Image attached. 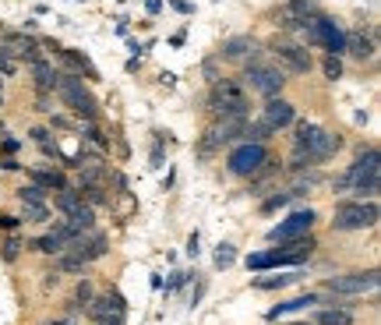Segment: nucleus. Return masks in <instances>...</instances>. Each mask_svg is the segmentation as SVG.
Returning a JSON list of instances; mask_svg holds the SVG:
<instances>
[{"label":"nucleus","mask_w":381,"mask_h":325,"mask_svg":"<svg viewBox=\"0 0 381 325\" xmlns=\"http://www.w3.org/2000/svg\"><path fill=\"white\" fill-rule=\"evenodd\" d=\"M339 135L318 128V124H296V135H293V166H314V163H325L339 152Z\"/></svg>","instance_id":"1"},{"label":"nucleus","mask_w":381,"mask_h":325,"mask_svg":"<svg viewBox=\"0 0 381 325\" xmlns=\"http://www.w3.org/2000/svg\"><path fill=\"white\" fill-rule=\"evenodd\" d=\"M377 188H381V180H377V149L374 145L370 149H360L356 163L342 177H335V191H353L360 198H374Z\"/></svg>","instance_id":"2"},{"label":"nucleus","mask_w":381,"mask_h":325,"mask_svg":"<svg viewBox=\"0 0 381 325\" xmlns=\"http://www.w3.org/2000/svg\"><path fill=\"white\" fill-rule=\"evenodd\" d=\"M208 106L216 121H247V96L233 78H216Z\"/></svg>","instance_id":"3"},{"label":"nucleus","mask_w":381,"mask_h":325,"mask_svg":"<svg viewBox=\"0 0 381 325\" xmlns=\"http://www.w3.org/2000/svg\"><path fill=\"white\" fill-rule=\"evenodd\" d=\"M57 96L64 99V106H71V114L75 117H82V121H96V110H99V103H96V96L82 85V75H57Z\"/></svg>","instance_id":"4"},{"label":"nucleus","mask_w":381,"mask_h":325,"mask_svg":"<svg viewBox=\"0 0 381 325\" xmlns=\"http://www.w3.org/2000/svg\"><path fill=\"white\" fill-rule=\"evenodd\" d=\"M265 163H268V152H265V145H258V142H240V145L226 156V166H230L233 177H258Z\"/></svg>","instance_id":"5"},{"label":"nucleus","mask_w":381,"mask_h":325,"mask_svg":"<svg viewBox=\"0 0 381 325\" xmlns=\"http://www.w3.org/2000/svg\"><path fill=\"white\" fill-rule=\"evenodd\" d=\"M304 36H307V43L311 47H325L332 57H339V54H346V32L335 25V22H328V18H311L307 25H304Z\"/></svg>","instance_id":"6"},{"label":"nucleus","mask_w":381,"mask_h":325,"mask_svg":"<svg viewBox=\"0 0 381 325\" xmlns=\"http://www.w3.org/2000/svg\"><path fill=\"white\" fill-rule=\"evenodd\" d=\"M377 223V205L374 202H342L335 205V219H332V230H363V226H374Z\"/></svg>","instance_id":"7"},{"label":"nucleus","mask_w":381,"mask_h":325,"mask_svg":"<svg viewBox=\"0 0 381 325\" xmlns=\"http://www.w3.org/2000/svg\"><path fill=\"white\" fill-rule=\"evenodd\" d=\"M377 283H381L377 269H367V272H346V276H332L325 286H328L332 293H339V297H353V293H370V290H377Z\"/></svg>","instance_id":"8"},{"label":"nucleus","mask_w":381,"mask_h":325,"mask_svg":"<svg viewBox=\"0 0 381 325\" xmlns=\"http://www.w3.org/2000/svg\"><path fill=\"white\" fill-rule=\"evenodd\" d=\"M244 78H247V85H251L254 92H261L265 99L279 96V92H282V85H286L282 71H275V68H265V64H258V61H251V64H247Z\"/></svg>","instance_id":"9"},{"label":"nucleus","mask_w":381,"mask_h":325,"mask_svg":"<svg viewBox=\"0 0 381 325\" xmlns=\"http://www.w3.org/2000/svg\"><path fill=\"white\" fill-rule=\"evenodd\" d=\"M0 57L36 61V57H39V39H32V36H25V32H0Z\"/></svg>","instance_id":"10"},{"label":"nucleus","mask_w":381,"mask_h":325,"mask_svg":"<svg viewBox=\"0 0 381 325\" xmlns=\"http://www.w3.org/2000/svg\"><path fill=\"white\" fill-rule=\"evenodd\" d=\"M314 219H318V216H314V209H300V212H293L289 219H282L279 226H272V230H268V237H272V240H279V244H282V240H293V237H307V233H311V226H314Z\"/></svg>","instance_id":"11"},{"label":"nucleus","mask_w":381,"mask_h":325,"mask_svg":"<svg viewBox=\"0 0 381 325\" xmlns=\"http://www.w3.org/2000/svg\"><path fill=\"white\" fill-rule=\"evenodd\" d=\"M321 11H318V4H311V0H286V4L275 11V18H279V25L282 29H304L311 18H318Z\"/></svg>","instance_id":"12"},{"label":"nucleus","mask_w":381,"mask_h":325,"mask_svg":"<svg viewBox=\"0 0 381 325\" xmlns=\"http://www.w3.org/2000/svg\"><path fill=\"white\" fill-rule=\"evenodd\" d=\"M272 54H275V61H279L286 71H293V75H307V71L314 68L311 50H304V47H293V43H275V47H272Z\"/></svg>","instance_id":"13"},{"label":"nucleus","mask_w":381,"mask_h":325,"mask_svg":"<svg viewBox=\"0 0 381 325\" xmlns=\"http://www.w3.org/2000/svg\"><path fill=\"white\" fill-rule=\"evenodd\" d=\"M307 258L304 255H293V251H282V247H275V251H258V255H251L247 258V269H254V272H265V269H279V265H304Z\"/></svg>","instance_id":"14"},{"label":"nucleus","mask_w":381,"mask_h":325,"mask_svg":"<svg viewBox=\"0 0 381 325\" xmlns=\"http://www.w3.org/2000/svg\"><path fill=\"white\" fill-rule=\"evenodd\" d=\"M272 131H279V128H286V124H293L296 121V110H293V103L289 99H282V96H272L268 103H265V117H261Z\"/></svg>","instance_id":"15"},{"label":"nucleus","mask_w":381,"mask_h":325,"mask_svg":"<svg viewBox=\"0 0 381 325\" xmlns=\"http://www.w3.org/2000/svg\"><path fill=\"white\" fill-rule=\"evenodd\" d=\"M68 251H71V255H78L82 262H96V258H103V255L110 251V240H106L103 233H92V237H75V240L68 244Z\"/></svg>","instance_id":"16"},{"label":"nucleus","mask_w":381,"mask_h":325,"mask_svg":"<svg viewBox=\"0 0 381 325\" xmlns=\"http://www.w3.org/2000/svg\"><path fill=\"white\" fill-rule=\"evenodd\" d=\"M85 311L96 321H103V318H124V297L120 293H99V297H92L85 304Z\"/></svg>","instance_id":"17"},{"label":"nucleus","mask_w":381,"mask_h":325,"mask_svg":"<svg viewBox=\"0 0 381 325\" xmlns=\"http://www.w3.org/2000/svg\"><path fill=\"white\" fill-rule=\"evenodd\" d=\"M254 50H258V47H254V39H247V36H237V39H230V43H226L219 54H223L226 61H247V64H251V61H254Z\"/></svg>","instance_id":"18"},{"label":"nucleus","mask_w":381,"mask_h":325,"mask_svg":"<svg viewBox=\"0 0 381 325\" xmlns=\"http://www.w3.org/2000/svg\"><path fill=\"white\" fill-rule=\"evenodd\" d=\"M29 71H32V78H36V89L39 92H57V71L46 64V61H29Z\"/></svg>","instance_id":"19"},{"label":"nucleus","mask_w":381,"mask_h":325,"mask_svg":"<svg viewBox=\"0 0 381 325\" xmlns=\"http://www.w3.org/2000/svg\"><path fill=\"white\" fill-rule=\"evenodd\" d=\"M346 50L356 61H367V57H374V39L363 36V32H346Z\"/></svg>","instance_id":"20"},{"label":"nucleus","mask_w":381,"mask_h":325,"mask_svg":"<svg viewBox=\"0 0 381 325\" xmlns=\"http://www.w3.org/2000/svg\"><path fill=\"white\" fill-rule=\"evenodd\" d=\"M68 226H75L78 233H89L92 226H96V212H92V205H78V209H71L68 212Z\"/></svg>","instance_id":"21"},{"label":"nucleus","mask_w":381,"mask_h":325,"mask_svg":"<svg viewBox=\"0 0 381 325\" xmlns=\"http://www.w3.org/2000/svg\"><path fill=\"white\" fill-rule=\"evenodd\" d=\"M314 325H353V311H342V307H325V311H318Z\"/></svg>","instance_id":"22"},{"label":"nucleus","mask_w":381,"mask_h":325,"mask_svg":"<svg viewBox=\"0 0 381 325\" xmlns=\"http://www.w3.org/2000/svg\"><path fill=\"white\" fill-rule=\"evenodd\" d=\"M307 304H318V293H304V297L282 300V304H275V307L268 311V318H279V314H286V311H300V307H307Z\"/></svg>","instance_id":"23"},{"label":"nucleus","mask_w":381,"mask_h":325,"mask_svg":"<svg viewBox=\"0 0 381 325\" xmlns=\"http://www.w3.org/2000/svg\"><path fill=\"white\" fill-rule=\"evenodd\" d=\"M296 279H300L296 272H286V276H258L254 286H258V290H282V286H289V283H296Z\"/></svg>","instance_id":"24"},{"label":"nucleus","mask_w":381,"mask_h":325,"mask_svg":"<svg viewBox=\"0 0 381 325\" xmlns=\"http://www.w3.org/2000/svg\"><path fill=\"white\" fill-rule=\"evenodd\" d=\"M82 205V195H78V188H64V191H57V209L68 216L71 209H78Z\"/></svg>","instance_id":"25"},{"label":"nucleus","mask_w":381,"mask_h":325,"mask_svg":"<svg viewBox=\"0 0 381 325\" xmlns=\"http://www.w3.org/2000/svg\"><path fill=\"white\" fill-rule=\"evenodd\" d=\"M36 251H43V255H64L68 247H64V240L57 233H50V237H39L36 240Z\"/></svg>","instance_id":"26"},{"label":"nucleus","mask_w":381,"mask_h":325,"mask_svg":"<svg viewBox=\"0 0 381 325\" xmlns=\"http://www.w3.org/2000/svg\"><path fill=\"white\" fill-rule=\"evenodd\" d=\"M85 265L78 255H57V272H85Z\"/></svg>","instance_id":"27"},{"label":"nucleus","mask_w":381,"mask_h":325,"mask_svg":"<svg viewBox=\"0 0 381 325\" xmlns=\"http://www.w3.org/2000/svg\"><path fill=\"white\" fill-rule=\"evenodd\" d=\"M237 262V251H233V244H219V251H216V265L219 269H230Z\"/></svg>","instance_id":"28"},{"label":"nucleus","mask_w":381,"mask_h":325,"mask_svg":"<svg viewBox=\"0 0 381 325\" xmlns=\"http://www.w3.org/2000/svg\"><path fill=\"white\" fill-rule=\"evenodd\" d=\"M321 71H325V78H332V82H335V78H342V61L328 54V57H325V64H321Z\"/></svg>","instance_id":"29"},{"label":"nucleus","mask_w":381,"mask_h":325,"mask_svg":"<svg viewBox=\"0 0 381 325\" xmlns=\"http://www.w3.org/2000/svg\"><path fill=\"white\" fill-rule=\"evenodd\" d=\"M18 198H22V202H46V188L29 184V188H22V191H18Z\"/></svg>","instance_id":"30"},{"label":"nucleus","mask_w":381,"mask_h":325,"mask_svg":"<svg viewBox=\"0 0 381 325\" xmlns=\"http://www.w3.org/2000/svg\"><path fill=\"white\" fill-rule=\"evenodd\" d=\"M85 142H92V145H99V149H110V138H106L96 124H89V128H85Z\"/></svg>","instance_id":"31"},{"label":"nucleus","mask_w":381,"mask_h":325,"mask_svg":"<svg viewBox=\"0 0 381 325\" xmlns=\"http://www.w3.org/2000/svg\"><path fill=\"white\" fill-rule=\"evenodd\" d=\"M22 205H25V216H29V219H36V223L46 219V205H43V202H22Z\"/></svg>","instance_id":"32"},{"label":"nucleus","mask_w":381,"mask_h":325,"mask_svg":"<svg viewBox=\"0 0 381 325\" xmlns=\"http://www.w3.org/2000/svg\"><path fill=\"white\" fill-rule=\"evenodd\" d=\"M92 297H96V293H92V283H89V279H82V283H78V293H75V300H78V304L85 307V304L92 300Z\"/></svg>","instance_id":"33"},{"label":"nucleus","mask_w":381,"mask_h":325,"mask_svg":"<svg viewBox=\"0 0 381 325\" xmlns=\"http://www.w3.org/2000/svg\"><path fill=\"white\" fill-rule=\"evenodd\" d=\"M18 71V61H11V57H0V75H15Z\"/></svg>","instance_id":"34"},{"label":"nucleus","mask_w":381,"mask_h":325,"mask_svg":"<svg viewBox=\"0 0 381 325\" xmlns=\"http://www.w3.org/2000/svg\"><path fill=\"white\" fill-rule=\"evenodd\" d=\"M4 258H8V262L18 258V240H8V244H4Z\"/></svg>","instance_id":"35"},{"label":"nucleus","mask_w":381,"mask_h":325,"mask_svg":"<svg viewBox=\"0 0 381 325\" xmlns=\"http://www.w3.org/2000/svg\"><path fill=\"white\" fill-rule=\"evenodd\" d=\"M32 142L46 145V142H50V131H46V128H36V131H32Z\"/></svg>","instance_id":"36"},{"label":"nucleus","mask_w":381,"mask_h":325,"mask_svg":"<svg viewBox=\"0 0 381 325\" xmlns=\"http://www.w3.org/2000/svg\"><path fill=\"white\" fill-rule=\"evenodd\" d=\"M286 202H289V195H275V198L265 202V209H275V205H286Z\"/></svg>","instance_id":"37"},{"label":"nucleus","mask_w":381,"mask_h":325,"mask_svg":"<svg viewBox=\"0 0 381 325\" xmlns=\"http://www.w3.org/2000/svg\"><path fill=\"white\" fill-rule=\"evenodd\" d=\"M15 226H18L15 216H0V230H15Z\"/></svg>","instance_id":"38"},{"label":"nucleus","mask_w":381,"mask_h":325,"mask_svg":"<svg viewBox=\"0 0 381 325\" xmlns=\"http://www.w3.org/2000/svg\"><path fill=\"white\" fill-rule=\"evenodd\" d=\"M187 255H191V258L198 255V233H191V240H187Z\"/></svg>","instance_id":"39"},{"label":"nucleus","mask_w":381,"mask_h":325,"mask_svg":"<svg viewBox=\"0 0 381 325\" xmlns=\"http://www.w3.org/2000/svg\"><path fill=\"white\" fill-rule=\"evenodd\" d=\"M96 325H120V318H103V321H96Z\"/></svg>","instance_id":"40"},{"label":"nucleus","mask_w":381,"mask_h":325,"mask_svg":"<svg viewBox=\"0 0 381 325\" xmlns=\"http://www.w3.org/2000/svg\"><path fill=\"white\" fill-rule=\"evenodd\" d=\"M0 106H4V89H0Z\"/></svg>","instance_id":"41"},{"label":"nucleus","mask_w":381,"mask_h":325,"mask_svg":"<svg viewBox=\"0 0 381 325\" xmlns=\"http://www.w3.org/2000/svg\"><path fill=\"white\" fill-rule=\"evenodd\" d=\"M293 325H314V321H293Z\"/></svg>","instance_id":"42"},{"label":"nucleus","mask_w":381,"mask_h":325,"mask_svg":"<svg viewBox=\"0 0 381 325\" xmlns=\"http://www.w3.org/2000/svg\"><path fill=\"white\" fill-rule=\"evenodd\" d=\"M54 325H71V321H54Z\"/></svg>","instance_id":"43"}]
</instances>
